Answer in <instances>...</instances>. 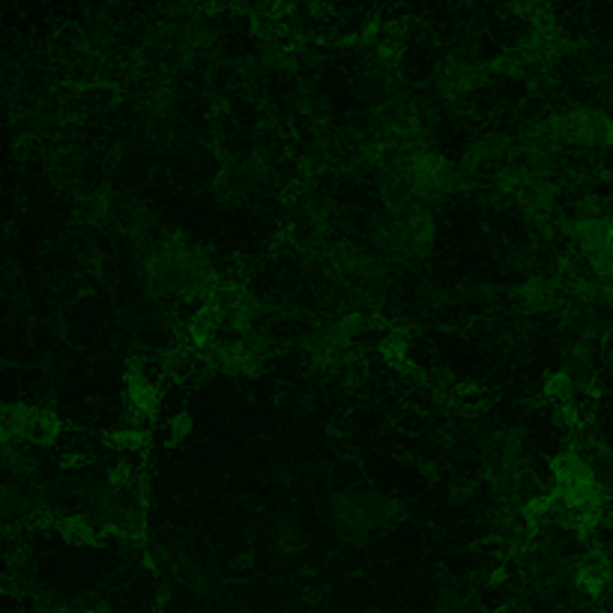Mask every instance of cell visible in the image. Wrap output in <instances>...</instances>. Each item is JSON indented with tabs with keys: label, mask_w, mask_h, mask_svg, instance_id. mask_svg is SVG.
<instances>
[{
	"label": "cell",
	"mask_w": 613,
	"mask_h": 613,
	"mask_svg": "<svg viewBox=\"0 0 613 613\" xmlns=\"http://www.w3.org/2000/svg\"><path fill=\"white\" fill-rule=\"evenodd\" d=\"M168 431H171V443H179V440L192 431V416L189 413H177L174 419H171Z\"/></svg>",
	"instance_id": "8992f818"
},
{
	"label": "cell",
	"mask_w": 613,
	"mask_h": 613,
	"mask_svg": "<svg viewBox=\"0 0 613 613\" xmlns=\"http://www.w3.org/2000/svg\"><path fill=\"white\" fill-rule=\"evenodd\" d=\"M60 536L67 538L69 545H93L96 542V527L90 524L87 518H63V524H60Z\"/></svg>",
	"instance_id": "5b68a950"
},
{
	"label": "cell",
	"mask_w": 613,
	"mask_h": 613,
	"mask_svg": "<svg viewBox=\"0 0 613 613\" xmlns=\"http://www.w3.org/2000/svg\"><path fill=\"white\" fill-rule=\"evenodd\" d=\"M545 395H547V402H553L560 407H571V404H575V398H577V386H575V380H571L566 371H560V374H553V378H547Z\"/></svg>",
	"instance_id": "277c9868"
},
{
	"label": "cell",
	"mask_w": 613,
	"mask_h": 613,
	"mask_svg": "<svg viewBox=\"0 0 613 613\" xmlns=\"http://www.w3.org/2000/svg\"><path fill=\"white\" fill-rule=\"evenodd\" d=\"M553 135L566 144H608L610 126L601 114L571 111V114H566V117L553 120Z\"/></svg>",
	"instance_id": "6da1fadb"
},
{
	"label": "cell",
	"mask_w": 613,
	"mask_h": 613,
	"mask_svg": "<svg viewBox=\"0 0 613 613\" xmlns=\"http://www.w3.org/2000/svg\"><path fill=\"white\" fill-rule=\"evenodd\" d=\"M571 236L584 249V255H599V251H610V222L604 216L577 219L571 225Z\"/></svg>",
	"instance_id": "7a4b0ae2"
},
{
	"label": "cell",
	"mask_w": 613,
	"mask_h": 613,
	"mask_svg": "<svg viewBox=\"0 0 613 613\" xmlns=\"http://www.w3.org/2000/svg\"><path fill=\"white\" fill-rule=\"evenodd\" d=\"M518 297L527 312H547V308L557 306V291H553L551 282H529L521 288Z\"/></svg>",
	"instance_id": "3957f363"
}]
</instances>
